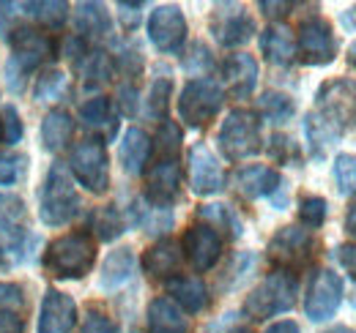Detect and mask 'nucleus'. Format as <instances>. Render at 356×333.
Here are the masks:
<instances>
[{"label":"nucleus","mask_w":356,"mask_h":333,"mask_svg":"<svg viewBox=\"0 0 356 333\" xmlns=\"http://www.w3.org/2000/svg\"><path fill=\"white\" fill-rule=\"evenodd\" d=\"M356 126V83L329 80L315 93V110L305 118V134L312 153L323 156V151L343 139V134Z\"/></svg>","instance_id":"1"},{"label":"nucleus","mask_w":356,"mask_h":333,"mask_svg":"<svg viewBox=\"0 0 356 333\" xmlns=\"http://www.w3.org/2000/svg\"><path fill=\"white\" fill-rule=\"evenodd\" d=\"M11 44V58L6 60V77H8V87L14 93H22V87L28 83V77L47 60L55 58V44L52 39L31 28V25H19L14 28L8 36Z\"/></svg>","instance_id":"2"},{"label":"nucleus","mask_w":356,"mask_h":333,"mask_svg":"<svg viewBox=\"0 0 356 333\" xmlns=\"http://www.w3.org/2000/svg\"><path fill=\"white\" fill-rule=\"evenodd\" d=\"M296 295H299V276L277 268L247 295L244 311L252 320H268V317L291 311L296 306Z\"/></svg>","instance_id":"3"},{"label":"nucleus","mask_w":356,"mask_h":333,"mask_svg":"<svg viewBox=\"0 0 356 333\" xmlns=\"http://www.w3.org/2000/svg\"><path fill=\"white\" fill-rule=\"evenodd\" d=\"M96 262V244L88 232H69L49 244L44 268L55 279H83Z\"/></svg>","instance_id":"4"},{"label":"nucleus","mask_w":356,"mask_h":333,"mask_svg":"<svg viewBox=\"0 0 356 333\" xmlns=\"http://www.w3.org/2000/svg\"><path fill=\"white\" fill-rule=\"evenodd\" d=\"M83 208L80 194L72 183V178L66 175L63 166H49L44 183H42V194H39V216L47 227H63L69 224Z\"/></svg>","instance_id":"5"},{"label":"nucleus","mask_w":356,"mask_h":333,"mask_svg":"<svg viewBox=\"0 0 356 333\" xmlns=\"http://www.w3.org/2000/svg\"><path fill=\"white\" fill-rule=\"evenodd\" d=\"M217 145L227 162H244L264 148V134H261V121L250 110H230L227 118L220 126Z\"/></svg>","instance_id":"6"},{"label":"nucleus","mask_w":356,"mask_h":333,"mask_svg":"<svg viewBox=\"0 0 356 333\" xmlns=\"http://www.w3.org/2000/svg\"><path fill=\"white\" fill-rule=\"evenodd\" d=\"M222 101V87L214 80H209V77L189 80L181 90V99H178V115L189 128H203L220 115Z\"/></svg>","instance_id":"7"},{"label":"nucleus","mask_w":356,"mask_h":333,"mask_svg":"<svg viewBox=\"0 0 356 333\" xmlns=\"http://www.w3.org/2000/svg\"><path fill=\"white\" fill-rule=\"evenodd\" d=\"M72 175L77 178V183L90 191V194H104L110 186V159H107V148L99 139H83L74 145L72 156H69Z\"/></svg>","instance_id":"8"},{"label":"nucleus","mask_w":356,"mask_h":333,"mask_svg":"<svg viewBox=\"0 0 356 333\" xmlns=\"http://www.w3.org/2000/svg\"><path fill=\"white\" fill-rule=\"evenodd\" d=\"M296 55L305 66H329L337 58V39L329 19H323L321 14H310L302 19L296 36Z\"/></svg>","instance_id":"9"},{"label":"nucleus","mask_w":356,"mask_h":333,"mask_svg":"<svg viewBox=\"0 0 356 333\" xmlns=\"http://www.w3.org/2000/svg\"><path fill=\"white\" fill-rule=\"evenodd\" d=\"M268 259L280 268V271H291L296 273V268L307 265L315 254V238L310 235V230L305 227H282L274 232V238L268 241Z\"/></svg>","instance_id":"10"},{"label":"nucleus","mask_w":356,"mask_h":333,"mask_svg":"<svg viewBox=\"0 0 356 333\" xmlns=\"http://www.w3.org/2000/svg\"><path fill=\"white\" fill-rule=\"evenodd\" d=\"M343 292L346 284L340 279V273L329 271V268H318L312 273L307 298H305V314L312 323H326L337 314L340 303H343Z\"/></svg>","instance_id":"11"},{"label":"nucleus","mask_w":356,"mask_h":333,"mask_svg":"<svg viewBox=\"0 0 356 333\" xmlns=\"http://www.w3.org/2000/svg\"><path fill=\"white\" fill-rule=\"evenodd\" d=\"M236 189H238L247 200H261V197H268V200H271L280 210L285 208V203H288L282 175H280L274 166H266V164L241 166V169L236 172Z\"/></svg>","instance_id":"12"},{"label":"nucleus","mask_w":356,"mask_h":333,"mask_svg":"<svg viewBox=\"0 0 356 333\" xmlns=\"http://www.w3.org/2000/svg\"><path fill=\"white\" fill-rule=\"evenodd\" d=\"M148 39L151 44L165 52V55H176L186 42V17L178 6H156L148 17Z\"/></svg>","instance_id":"13"},{"label":"nucleus","mask_w":356,"mask_h":333,"mask_svg":"<svg viewBox=\"0 0 356 333\" xmlns=\"http://www.w3.org/2000/svg\"><path fill=\"white\" fill-rule=\"evenodd\" d=\"M211 33L220 46L225 49H233V46H241L252 39L255 33V19L244 11V6H236V3H220L214 8V17H211Z\"/></svg>","instance_id":"14"},{"label":"nucleus","mask_w":356,"mask_h":333,"mask_svg":"<svg viewBox=\"0 0 356 333\" xmlns=\"http://www.w3.org/2000/svg\"><path fill=\"white\" fill-rule=\"evenodd\" d=\"M181 246H184V254H186L189 265L195 271L206 273L222 257V235L214 227H209V224H195V227H189L184 232Z\"/></svg>","instance_id":"15"},{"label":"nucleus","mask_w":356,"mask_h":333,"mask_svg":"<svg viewBox=\"0 0 356 333\" xmlns=\"http://www.w3.org/2000/svg\"><path fill=\"white\" fill-rule=\"evenodd\" d=\"M189 186L197 197H211L225 189V169L209 145L197 142L189 151Z\"/></svg>","instance_id":"16"},{"label":"nucleus","mask_w":356,"mask_h":333,"mask_svg":"<svg viewBox=\"0 0 356 333\" xmlns=\"http://www.w3.org/2000/svg\"><path fill=\"white\" fill-rule=\"evenodd\" d=\"M181 186V164L178 156H156L145 178V200L162 208H170Z\"/></svg>","instance_id":"17"},{"label":"nucleus","mask_w":356,"mask_h":333,"mask_svg":"<svg viewBox=\"0 0 356 333\" xmlns=\"http://www.w3.org/2000/svg\"><path fill=\"white\" fill-rule=\"evenodd\" d=\"M77 325V303L60 290H47L39 311V333H69Z\"/></svg>","instance_id":"18"},{"label":"nucleus","mask_w":356,"mask_h":333,"mask_svg":"<svg viewBox=\"0 0 356 333\" xmlns=\"http://www.w3.org/2000/svg\"><path fill=\"white\" fill-rule=\"evenodd\" d=\"M222 77L233 99H250L258 87V60L247 52H233L222 63Z\"/></svg>","instance_id":"19"},{"label":"nucleus","mask_w":356,"mask_h":333,"mask_svg":"<svg viewBox=\"0 0 356 333\" xmlns=\"http://www.w3.org/2000/svg\"><path fill=\"white\" fill-rule=\"evenodd\" d=\"M80 121L88 131L99 134V142L102 139L110 142L118 134V112L107 96H93L88 101H83L80 104Z\"/></svg>","instance_id":"20"},{"label":"nucleus","mask_w":356,"mask_h":333,"mask_svg":"<svg viewBox=\"0 0 356 333\" xmlns=\"http://www.w3.org/2000/svg\"><path fill=\"white\" fill-rule=\"evenodd\" d=\"M165 290H168L170 300L176 303L181 311L200 314L209 306V290L195 276H173V279L165 282Z\"/></svg>","instance_id":"21"},{"label":"nucleus","mask_w":356,"mask_h":333,"mask_svg":"<svg viewBox=\"0 0 356 333\" xmlns=\"http://www.w3.org/2000/svg\"><path fill=\"white\" fill-rule=\"evenodd\" d=\"M181 249H178V244L173 238H162V241H156L151 249L145 251V257H143V271L151 276V279H173L178 271V265H181Z\"/></svg>","instance_id":"22"},{"label":"nucleus","mask_w":356,"mask_h":333,"mask_svg":"<svg viewBox=\"0 0 356 333\" xmlns=\"http://www.w3.org/2000/svg\"><path fill=\"white\" fill-rule=\"evenodd\" d=\"M151 153H154V142L143 128L132 126V128L124 131V139H121V148H118V159H121L124 172L140 175L148 164Z\"/></svg>","instance_id":"23"},{"label":"nucleus","mask_w":356,"mask_h":333,"mask_svg":"<svg viewBox=\"0 0 356 333\" xmlns=\"http://www.w3.org/2000/svg\"><path fill=\"white\" fill-rule=\"evenodd\" d=\"M148 333H189V323L184 311L170 298H154L145 311Z\"/></svg>","instance_id":"24"},{"label":"nucleus","mask_w":356,"mask_h":333,"mask_svg":"<svg viewBox=\"0 0 356 333\" xmlns=\"http://www.w3.org/2000/svg\"><path fill=\"white\" fill-rule=\"evenodd\" d=\"M134 265H137V259H134V251L129 246L110 251L102 262V271H99V287L107 292L124 287L134 276Z\"/></svg>","instance_id":"25"},{"label":"nucleus","mask_w":356,"mask_h":333,"mask_svg":"<svg viewBox=\"0 0 356 333\" xmlns=\"http://www.w3.org/2000/svg\"><path fill=\"white\" fill-rule=\"evenodd\" d=\"M261 52L274 66H291L296 58V39L285 25H268L261 33Z\"/></svg>","instance_id":"26"},{"label":"nucleus","mask_w":356,"mask_h":333,"mask_svg":"<svg viewBox=\"0 0 356 333\" xmlns=\"http://www.w3.org/2000/svg\"><path fill=\"white\" fill-rule=\"evenodd\" d=\"M129 224L145 230L148 235H165L173 227V210L154 205L145 197H137L129 208Z\"/></svg>","instance_id":"27"},{"label":"nucleus","mask_w":356,"mask_h":333,"mask_svg":"<svg viewBox=\"0 0 356 333\" xmlns=\"http://www.w3.org/2000/svg\"><path fill=\"white\" fill-rule=\"evenodd\" d=\"M74 31L80 39H107L110 36V14L102 3H77L74 8Z\"/></svg>","instance_id":"28"},{"label":"nucleus","mask_w":356,"mask_h":333,"mask_svg":"<svg viewBox=\"0 0 356 333\" xmlns=\"http://www.w3.org/2000/svg\"><path fill=\"white\" fill-rule=\"evenodd\" d=\"M72 134H74V121H72V115L66 110L47 112L44 123H42V142H44L47 151L60 153L72 142Z\"/></svg>","instance_id":"29"},{"label":"nucleus","mask_w":356,"mask_h":333,"mask_svg":"<svg viewBox=\"0 0 356 333\" xmlns=\"http://www.w3.org/2000/svg\"><path fill=\"white\" fill-rule=\"evenodd\" d=\"M22 17L31 22H39L47 31H55L66 22L69 17V6L63 0H36V3H19Z\"/></svg>","instance_id":"30"},{"label":"nucleus","mask_w":356,"mask_h":333,"mask_svg":"<svg viewBox=\"0 0 356 333\" xmlns=\"http://www.w3.org/2000/svg\"><path fill=\"white\" fill-rule=\"evenodd\" d=\"M74 69L80 71L83 85H86L88 90H96V87H102V85H107L113 80V60H110V55L102 52V49H88V55H86Z\"/></svg>","instance_id":"31"},{"label":"nucleus","mask_w":356,"mask_h":333,"mask_svg":"<svg viewBox=\"0 0 356 333\" xmlns=\"http://www.w3.org/2000/svg\"><path fill=\"white\" fill-rule=\"evenodd\" d=\"M258 115L266 118L268 123H288L296 115V104L288 93L280 90H266L258 99Z\"/></svg>","instance_id":"32"},{"label":"nucleus","mask_w":356,"mask_h":333,"mask_svg":"<svg viewBox=\"0 0 356 333\" xmlns=\"http://www.w3.org/2000/svg\"><path fill=\"white\" fill-rule=\"evenodd\" d=\"M93 232L104 244H113L115 238H121L127 232V221H124L121 210L115 205H104V208L96 210L93 213Z\"/></svg>","instance_id":"33"},{"label":"nucleus","mask_w":356,"mask_h":333,"mask_svg":"<svg viewBox=\"0 0 356 333\" xmlns=\"http://www.w3.org/2000/svg\"><path fill=\"white\" fill-rule=\"evenodd\" d=\"M200 219L209 221V227H214L217 232L225 230L230 238H241L244 227H241V219L236 216V210L230 205H203L200 208Z\"/></svg>","instance_id":"34"},{"label":"nucleus","mask_w":356,"mask_h":333,"mask_svg":"<svg viewBox=\"0 0 356 333\" xmlns=\"http://www.w3.org/2000/svg\"><path fill=\"white\" fill-rule=\"evenodd\" d=\"M66 90H69V80L58 69H47L44 74L36 77V85H33L36 101H58L66 96Z\"/></svg>","instance_id":"35"},{"label":"nucleus","mask_w":356,"mask_h":333,"mask_svg":"<svg viewBox=\"0 0 356 333\" xmlns=\"http://www.w3.org/2000/svg\"><path fill=\"white\" fill-rule=\"evenodd\" d=\"M170 93H173V80L170 77H156L151 83V90H148V115L151 118H159L165 121L168 118V104H170Z\"/></svg>","instance_id":"36"},{"label":"nucleus","mask_w":356,"mask_h":333,"mask_svg":"<svg viewBox=\"0 0 356 333\" xmlns=\"http://www.w3.org/2000/svg\"><path fill=\"white\" fill-rule=\"evenodd\" d=\"M211 69H214V55H211V49L203 42L189 44V49H186V55H184V71H189V74H195L197 80H203Z\"/></svg>","instance_id":"37"},{"label":"nucleus","mask_w":356,"mask_h":333,"mask_svg":"<svg viewBox=\"0 0 356 333\" xmlns=\"http://www.w3.org/2000/svg\"><path fill=\"white\" fill-rule=\"evenodd\" d=\"M25 213H28L25 203L17 194H3L0 191V232H17Z\"/></svg>","instance_id":"38"},{"label":"nucleus","mask_w":356,"mask_h":333,"mask_svg":"<svg viewBox=\"0 0 356 333\" xmlns=\"http://www.w3.org/2000/svg\"><path fill=\"white\" fill-rule=\"evenodd\" d=\"M334 183L340 194H356V153H340L334 159Z\"/></svg>","instance_id":"39"},{"label":"nucleus","mask_w":356,"mask_h":333,"mask_svg":"<svg viewBox=\"0 0 356 333\" xmlns=\"http://www.w3.org/2000/svg\"><path fill=\"white\" fill-rule=\"evenodd\" d=\"M326 213H329V203H326L323 197H305V200L299 203V221H302L307 230L323 227Z\"/></svg>","instance_id":"40"},{"label":"nucleus","mask_w":356,"mask_h":333,"mask_svg":"<svg viewBox=\"0 0 356 333\" xmlns=\"http://www.w3.org/2000/svg\"><path fill=\"white\" fill-rule=\"evenodd\" d=\"M25 166H28V159L22 153H0V186H14L17 180H22L25 175Z\"/></svg>","instance_id":"41"},{"label":"nucleus","mask_w":356,"mask_h":333,"mask_svg":"<svg viewBox=\"0 0 356 333\" xmlns=\"http://www.w3.org/2000/svg\"><path fill=\"white\" fill-rule=\"evenodd\" d=\"M154 148H156L159 156H178V151H181V128L173 121L165 118L162 126H159V134H156Z\"/></svg>","instance_id":"42"},{"label":"nucleus","mask_w":356,"mask_h":333,"mask_svg":"<svg viewBox=\"0 0 356 333\" xmlns=\"http://www.w3.org/2000/svg\"><path fill=\"white\" fill-rule=\"evenodd\" d=\"M268 153L277 164H296L299 162V145L288 137V134H274L271 137V145H268Z\"/></svg>","instance_id":"43"},{"label":"nucleus","mask_w":356,"mask_h":333,"mask_svg":"<svg viewBox=\"0 0 356 333\" xmlns=\"http://www.w3.org/2000/svg\"><path fill=\"white\" fill-rule=\"evenodd\" d=\"M0 139L8 142V145H17L22 139V121H19V112L14 104H6L3 107V115H0Z\"/></svg>","instance_id":"44"},{"label":"nucleus","mask_w":356,"mask_h":333,"mask_svg":"<svg viewBox=\"0 0 356 333\" xmlns=\"http://www.w3.org/2000/svg\"><path fill=\"white\" fill-rule=\"evenodd\" d=\"M80 333H121V328H118V325H115V320H113V317H107L104 311L90 309L88 314H86V320H83Z\"/></svg>","instance_id":"45"},{"label":"nucleus","mask_w":356,"mask_h":333,"mask_svg":"<svg viewBox=\"0 0 356 333\" xmlns=\"http://www.w3.org/2000/svg\"><path fill=\"white\" fill-rule=\"evenodd\" d=\"M25 303V295L19 284H8V282H0V311H19Z\"/></svg>","instance_id":"46"},{"label":"nucleus","mask_w":356,"mask_h":333,"mask_svg":"<svg viewBox=\"0 0 356 333\" xmlns=\"http://www.w3.org/2000/svg\"><path fill=\"white\" fill-rule=\"evenodd\" d=\"M118 69L127 74V77H137L143 71V55L137 49H121L118 52Z\"/></svg>","instance_id":"47"},{"label":"nucleus","mask_w":356,"mask_h":333,"mask_svg":"<svg viewBox=\"0 0 356 333\" xmlns=\"http://www.w3.org/2000/svg\"><path fill=\"white\" fill-rule=\"evenodd\" d=\"M118 17L127 31H134L143 17V3H118Z\"/></svg>","instance_id":"48"},{"label":"nucleus","mask_w":356,"mask_h":333,"mask_svg":"<svg viewBox=\"0 0 356 333\" xmlns=\"http://www.w3.org/2000/svg\"><path fill=\"white\" fill-rule=\"evenodd\" d=\"M118 107L124 115H134L137 112V87L134 85H121L118 87Z\"/></svg>","instance_id":"49"},{"label":"nucleus","mask_w":356,"mask_h":333,"mask_svg":"<svg viewBox=\"0 0 356 333\" xmlns=\"http://www.w3.org/2000/svg\"><path fill=\"white\" fill-rule=\"evenodd\" d=\"M0 333H25V320L19 311H0Z\"/></svg>","instance_id":"50"},{"label":"nucleus","mask_w":356,"mask_h":333,"mask_svg":"<svg viewBox=\"0 0 356 333\" xmlns=\"http://www.w3.org/2000/svg\"><path fill=\"white\" fill-rule=\"evenodd\" d=\"M258 8L266 14L268 19H282V17H288L291 8H296V6H293V3H271V0H264V3H258Z\"/></svg>","instance_id":"51"},{"label":"nucleus","mask_w":356,"mask_h":333,"mask_svg":"<svg viewBox=\"0 0 356 333\" xmlns=\"http://www.w3.org/2000/svg\"><path fill=\"white\" fill-rule=\"evenodd\" d=\"M337 259H340V265L356 279V246L354 244H343V246H337Z\"/></svg>","instance_id":"52"},{"label":"nucleus","mask_w":356,"mask_h":333,"mask_svg":"<svg viewBox=\"0 0 356 333\" xmlns=\"http://www.w3.org/2000/svg\"><path fill=\"white\" fill-rule=\"evenodd\" d=\"M266 333H302L299 325L293 320H282V323H274L271 328H266Z\"/></svg>","instance_id":"53"},{"label":"nucleus","mask_w":356,"mask_h":333,"mask_svg":"<svg viewBox=\"0 0 356 333\" xmlns=\"http://www.w3.org/2000/svg\"><path fill=\"white\" fill-rule=\"evenodd\" d=\"M346 232L356 238V194L351 200V205H348V213H346Z\"/></svg>","instance_id":"54"},{"label":"nucleus","mask_w":356,"mask_h":333,"mask_svg":"<svg viewBox=\"0 0 356 333\" xmlns=\"http://www.w3.org/2000/svg\"><path fill=\"white\" fill-rule=\"evenodd\" d=\"M343 25H346L348 31H356V6H354V8H348V11L343 14Z\"/></svg>","instance_id":"55"},{"label":"nucleus","mask_w":356,"mask_h":333,"mask_svg":"<svg viewBox=\"0 0 356 333\" xmlns=\"http://www.w3.org/2000/svg\"><path fill=\"white\" fill-rule=\"evenodd\" d=\"M323 333H356L354 328H348V325H334V328H329V331Z\"/></svg>","instance_id":"56"},{"label":"nucleus","mask_w":356,"mask_h":333,"mask_svg":"<svg viewBox=\"0 0 356 333\" xmlns=\"http://www.w3.org/2000/svg\"><path fill=\"white\" fill-rule=\"evenodd\" d=\"M348 63H351V66L356 69V42L351 44V49H348Z\"/></svg>","instance_id":"57"},{"label":"nucleus","mask_w":356,"mask_h":333,"mask_svg":"<svg viewBox=\"0 0 356 333\" xmlns=\"http://www.w3.org/2000/svg\"><path fill=\"white\" fill-rule=\"evenodd\" d=\"M230 333H250L247 328H236V331H230Z\"/></svg>","instance_id":"58"}]
</instances>
